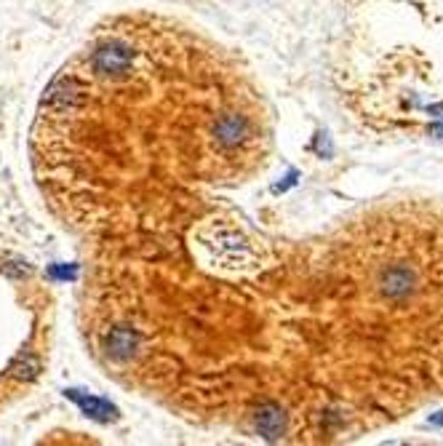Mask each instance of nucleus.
Segmentation results:
<instances>
[{
	"label": "nucleus",
	"mask_w": 443,
	"mask_h": 446,
	"mask_svg": "<svg viewBox=\"0 0 443 446\" xmlns=\"http://www.w3.org/2000/svg\"><path fill=\"white\" fill-rule=\"evenodd\" d=\"M264 118L230 51L155 13L96 27L43 94L37 182L81 230H147L259 163Z\"/></svg>",
	"instance_id": "1"
},
{
	"label": "nucleus",
	"mask_w": 443,
	"mask_h": 446,
	"mask_svg": "<svg viewBox=\"0 0 443 446\" xmlns=\"http://www.w3.org/2000/svg\"><path fill=\"white\" fill-rule=\"evenodd\" d=\"M384 294H390V297H406L411 286L417 283V276H414V270L411 267H390L387 273H384Z\"/></svg>",
	"instance_id": "2"
},
{
	"label": "nucleus",
	"mask_w": 443,
	"mask_h": 446,
	"mask_svg": "<svg viewBox=\"0 0 443 446\" xmlns=\"http://www.w3.org/2000/svg\"><path fill=\"white\" fill-rule=\"evenodd\" d=\"M435 134H441V136H443V126H438V129H435Z\"/></svg>",
	"instance_id": "3"
}]
</instances>
